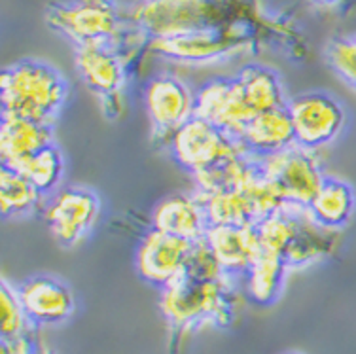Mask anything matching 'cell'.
Segmentation results:
<instances>
[{
    "label": "cell",
    "instance_id": "22",
    "mask_svg": "<svg viewBox=\"0 0 356 354\" xmlns=\"http://www.w3.org/2000/svg\"><path fill=\"white\" fill-rule=\"evenodd\" d=\"M290 267L282 256L264 252L256 258L250 269L245 275V290L248 298L260 305H271L281 296L284 282H286V271Z\"/></svg>",
    "mask_w": 356,
    "mask_h": 354
},
{
    "label": "cell",
    "instance_id": "10",
    "mask_svg": "<svg viewBox=\"0 0 356 354\" xmlns=\"http://www.w3.org/2000/svg\"><path fill=\"white\" fill-rule=\"evenodd\" d=\"M144 104L154 136L165 138L167 144L184 123L195 118V93L177 76L152 78L144 91Z\"/></svg>",
    "mask_w": 356,
    "mask_h": 354
},
{
    "label": "cell",
    "instance_id": "8",
    "mask_svg": "<svg viewBox=\"0 0 356 354\" xmlns=\"http://www.w3.org/2000/svg\"><path fill=\"white\" fill-rule=\"evenodd\" d=\"M286 110L294 125L296 144L315 152L336 140L347 123L341 104L318 91L294 97L288 101Z\"/></svg>",
    "mask_w": 356,
    "mask_h": 354
},
{
    "label": "cell",
    "instance_id": "4",
    "mask_svg": "<svg viewBox=\"0 0 356 354\" xmlns=\"http://www.w3.org/2000/svg\"><path fill=\"white\" fill-rule=\"evenodd\" d=\"M51 29L74 42L76 48L86 44H114L122 34L124 21L112 0H72L54 4L46 12Z\"/></svg>",
    "mask_w": 356,
    "mask_h": 354
},
{
    "label": "cell",
    "instance_id": "11",
    "mask_svg": "<svg viewBox=\"0 0 356 354\" xmlns=\"http://www.w3.org/2000/svg\"><path fill=\"white\" fill-rule=\"evenodd\" d=\"M192 245V241L150 230L140 239L135 252L138 277L154 287H169L186 273Z\"/></svg>",
    "mask_w": 356,
    "mask_h": 354
},
{
    "label": "cell",
    "instance_id": "26",
    "mask_svg": "<svg viewBox=\"0 0 356 354\" xmlns=\"http://www.w3.org/2000/svg\"><path fill=\"white\" fill-rule=\"evenodd\" d=\"M33 322L29 321L25 307L19 300V292L8 280L0 287V332L4 339L29 335Z\"/></svg>",
    "mask_w": 356,
    "mask_h": 354
},
{
    "label": "cell",
    "instance_id": "13",
    "mask_svg": "<svg viewBox=\"0 0 356 354\" xmlns=\"http://www.w3.org/2000/svg\"><path fill=\"white\" fill-rule=\"evenodd\" d=\"M76 68L93 93L116 104L125 88V65L114 44H86L76 48Z\"/></svg>",
    "mask_w": 356,
    "mask_h": 354
},
{
    "label": "cell",
    "instance_id": "1",
    "mask_svg": "<svg viewBox=\"0 0 356 354\" xmlns=\"http://www.w3.org/2000/svg\"><path fill=\"white\" fill-rule=\"evenodd\" d=\"M159 311L171 332V351L177 353L201 328L229 326L237 311V293L232 279L197 280L182 275L161 288Z\"/></svg>",
    "mask_w": 356,
    "mask_h": 354
},
{
    "label": "cell",
    "instance_id": "15",
    "mask_svg": "<svg viewBox=\"0 0 356 354\" xmlns=\"http://www.w3.org/2000/svg\"><path fill=\"white\" fill-rule=\"evenodd\" d=\"M205 243L211 246L224 273L232 279L245 277L250 266L261 254L256 224L209 225Z\"/></svg>",
    "mask_w": 356,
    "mask_h": 354
},
{
    "label": "cell",
    "instance_id": "27",
    "mask_svg": "<svg viewBox=\"0 0 356 354\" xmlns=\"http://www.w3.org/2000/svg\"><path fill=\"white\" fill-rule=\"evenodd\" d=\"M188 277L197 280H224L232 279L227 277L222 266L218 264V259L211 250V246L207 245L205 239L195 241L188 256V264H186V273Z\"/></svg>",
    "mask_w": 356,
    "mask_h": 354
},
{
    "label": "cell",
    "instance_id": "7",
    "mask_svg": "<svg viewBox=\"0 0 356 354\" xmlns=\"http://www.w3.org/2000/svg\"><path fill=\"white\" fill-rule=\"evenodd\" d=\"M252 46V40L235 23L216 31L178 34L169 38H152L148 48L154 54L163 55L180 63H213L241 54Z\"/></svg>",
    "mask_w": 356,
    "mask_h": 354
},
{
    "label": "cell",
    "instance_id": "28",
    "mask_svg": "<svg viewBox=\"0 0 356 354\" xmlns=\"http://www.w3.org/2000/svg\"><path fill=\"white\" fill-rule=\"evenodd\" d=\"M326 61L343 82L356 89V36L330 42Z\"/></svg>",
    "mask_w": 356,
    "mask_h": 354
},
{
    "label": "cell",
    "instance_id": "17",
    "mask_svg": "<svg viewBox=\"0 0 356 354\" xmlns=\"http://www.w3.org/2000/svg\"><path fill=\"white\" fill-rule=\"evenodd\" d=\"M54 143L51 125L27 118L2 114L0 118V159L6 167H17L36 152Z\"/></svg>",
    "mask_w": 356,
    "mask_h": 354
},
{
    "label": "cell",
    "instance_id": "32",
    "mask_svg": "<svg viewBox=\"0 0 356 354\" xmlns=\"http://www.w3.org/2000/svg\"><path fill=\"white\" fill-rule=\"evenodd\" d=\"M36 354H44V353H38V351H36Z\"/></svg>",
    "mask_w": 356,
    "mask_h": 354
},
{
    "label": "cell",
    "instance_id": "18",
    "mask_svg": "<svg viewBox=\"0 0 356 354\" xmlns=\"http://www.w3.org/2000/svg\"><path fill=\"white\" fill-rule=\"evenodd\" d=\"M239 140L256 159L277 154L296 144L294 125L286 106L256 114L241 133Z\"/></svg>",
    "mask_w": 356,
    "mask_h": 354
},
{
    "label": "cell",
    "instance_id": "24",
    "mask_svg": "<svg viewBox=\"0 0 356 354\" xmlns=\"http://www.w3.org/2000/svg\"><path fill=\"white\" fill-rule=\"evenodd\" d=\"M197 193V191H195ZM207 218L211 225H248L256 224L254 211L248 199L241 190L216 191V193H197Z\"/></svg>",
    "mask_w": 356,
    "mask_h": 354
},
{
    "label": "cell",
    "instance_id": "23",
    "mask_svg": "<svg viewBox=\"0 0 356 354\" xmlns=\"http://www.w3.org/2000/svg\"><path fill=\"white\" fill-rule=\"evenodd\" d=\"M40 191L14 167L0 169V212L4 218H17L33 214L42 204Z\"/></svg>",
    "mask_w": 356,
    "mask_h": 354
},
{
    "label": "cell",
    "instance_id": "29",
    "mask_svg": "<svg viewBox=\"0 0 356 354\" xmlns=\"http://www.w3.org/2000/svg\"><path fill=\"white\" fill-rule=\"evenodd\" d=\"M0 354H36V348L29 335L21 337H10L0 341Z\"/></svg>",
    "mask_w": 356,
    "mask_h": 354
},
{
    "label": "cell",
    "instance_id": "20",
    "mask_svg": "<svg viewBox=\"0 0 356 354\" xmlns=\"http://www.w3.org/2000/svg\"><path fill=\"white\" fill-rule=\"evenodd\" d=\"M356 211V195L350 184L339 178H326L315 199L309 204L313 218L326 230L339 232Z\"/></svg>",
    "mask_w": 356,
    "mask_h": 354
},
{
    "label": "cell",
    "instance_id": "30",
    "mask_svg": "<svg viewBox=\"0 0 356 354\" xmlns=\"http://www.w3.org/2000/svg\"><path fill=\"white\" fill-rule=\"evenodd\" d=\"M313 2H316V4H334L336 0H313Z\"/></svg>",
    "mask_w": 356,
    "mask_h": 354
},
{
    "label": "cell",
    "instance_id": "16",
    "mask_svg": "<svg viewBox=\"0 0 356 354\" xmlns=\"http://www.w3.org/2000/svg\"><path fill=\"white\" fill-rule=\"evenodd\" d=\"M205 207L197 193H171L156 203L152 211V230L186 241H201L209 230Z\"/></svg>",
    "mask_w": 356,
    "mask_h": 354
},
{
    "label": "cell",
    "instance_id": "31",
    "mask_svg": "<svg viewBox=\"0 0 356 354\" xmlns=\"http://www.w3.org/2000/svg\"><path fill=\"white\" fill-rule=\"evenodd\" d=\"M284 354H298V353H284Z\"/></svg>",
    "mask_w": 356,
    "mask_h": 354
},
{
    "label": "cell",
    "instance_id": "9",
    "mask_svg": "<svg viewBox=\"0 0 356 354\" xmlns=\"http://www.w3.org/2000/svg\"><path fill=\"white\" fill-rule=\"evenodd\" d=\"M101 214L95 191L70 186L51 195L44 207V220L51 237L63 246H74L88 237Z\"/></svg>",
    "mask_w": 356,
    "mask_h": 354
},
{
    "label": "cell",
    "instance_id": "2",
    "mask_svg": "<svg viewBox=\"0 0 356 354\" xmlns=\"http://www.w3.org/2000/svg\"><path fill=\"white\" fill-rule=\"evenodd\" d=\"M67 101V82L54 67L40 61H19L2 70V114L51 125Z\"/></svg>",
    "mask_w": 356,
    "mask_h": 354
},
{
    "label": "cell",
    "instance_id": "3",
    "mask_svg": "<svg viewBox=\"0 0 356 354\" xmlns=\"http://www.w3.org/2000/svg\"><path fill=\"white\" fill-rule=\"evenodd\" d=\"M241 0H143L131 23L152 38L216 31L235 25Z\"/></svg>",
    "mask_w": 356,
    "mask_h": 354
},
{
    "label": "cell",
    "instance_id": "14",
    "mask_svg": "<svg viewBox=\"0 0 356 354\" xmlns=\"http://www.w3.org/2000/svg\"><path fill=\"white\" fill-rule=\"evenodd\" d=\"M19 300L25 307L29 321L38 326H55L69 321L74 314L76 301L70 288L46 275L25 280L19 288Z\"/></svg>",
    "mask_w": 356,
    "mask_h": 354
},
{
    "label": "cell",
    "instance_id": "12",
    "mask_svg": "<svg viewBox=\"0 0 356 354\" xmlns=\"http://www.w3.org/2000/svg\"><path fill=\"white\" fill-rule=\"evenodd\" d=\"M195 116L239 138L254 118L237 80H213L195 93Z\"/></svg>",
    "mask_w": 356,
    "mask_h": 354
},
{
    "label": "cell",
    "instance_id": "19",
    "mask_svg": "<svg viewBox=\"0 0 356 354\" xmlns=\"http://www.w3.org/2000/svg\"><path fill=\"white\" fill-rule=\"evenodd\" d=\"M337 232L322 227L313 214L309 212V207H303L298 222V230L292 239V243L284 252V262L288 267H305L315 264L318 259L326 258L336 248Z\"/></svg>",
    "mask_w": 356,
    "mask_h": 354
},
{
    "label": "cell",
    "instance_id": "21",
    "mask_svg": "<svg viewBox=\"0 0 356 354\" xmlns=\"http://www.w3.org/2000/svg\"><path fill=\"white\" fill-rule=\"evenodd\" d=\"M235 80L239 83L241 95L254 116L261 112L284 108L288 104L281 80L271 68L248 65L241 70Z\"/></svg>",
    "mask_w": 356,
    "mask_h": 354
},
{
    "label": "cell",
    "instance_id": "25",
    "mask_svg": "<svg viewBox=\"0 0 356 354\" xmlns=\"http://www.w3.org/2000/svg\"><path fill=\"white\" fill-rule=\"evenodd\" d=\"M14 169L19 170L42 195H46L49 191H54L61 182L65 161H63L61 150L55 144H49L40 152L27 157L25 161H21Z\"/></svg>",
    "mask_w": 356,
    "mask_h": 354
},
{
    "label": "cell",
    "instance_id": "5",
    "mask_svg": "<svg viewBox=\"0 0 356 354\" xmlns=\"http://www.w3.org/2000/svg\"><path fill=\"white\" fill-rule=\"evenodd\" d=\"M261 175L273 182L288 204L309 207L324 184V170L315 150L292 144L258 159Z\"/></svg>",
    "mask_w": 356,
    "mask_h": 354
},
{
    "label": "cell",
    "instance_id": "6",
    "mask_svg": "<svg viewBox=\"0 0 356 354\" xmlns=\"http://www.w3.org/2000/svg\"><path fill=\"white\" fill-rule=\"evenodd\" d=\"M172 156L180 167L192 175L211 169L214 165L248 154L239 138L214 127L201 118H192L169 140Z\"/></svg>",
    "mask_w": 356,
    "mask_h": 354
}]
</instances>
